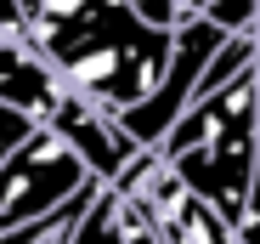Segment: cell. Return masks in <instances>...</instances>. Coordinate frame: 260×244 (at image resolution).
<instances>
[{
    "label": "cell",
    "instance_id": "cell-6",
    "mask_svg": "<svg viewBox=\"0 0 260 244\" xmlns=\"http://www.w3.org/2000/svg\"><path fill=\"white\" fill-rule=\"evenodd\" d=\"M62 97H68L62 74L40 57L34 40H0V102H6L12 114L46 125V119L62 108Z\"/></svg>",
    "mask_w": 260,
    "mask_h": 244
},
{
    "label": "cell",
    "instance_id": "cell-9",
    "mask_svg": "<svg viewBox=\"0 0 260 244\" xmlns=\"http://www.w3.org/2000/svg\"><path fill=\"white\" fill-rule=\"evenodd\" d=\"M28 131H34V119H23V114H12L6 102H0V165H6V153L17 142H28Z\"/></svg>",
    "mask_w": 260,
    "mask_h": 244
},
{
    "label": "cell",
    "instance_id": "cell-11",
    "mask_svg": "<svg viewBox=\"0 0 260 244\" xmlns=\"http://www.w3.org/2000/svg\"><path fill=\"white\" fill-rule=\"evenodd\" d=\"M209 6H215V0H181V12H187V17H204Z\"/></svg>",
    "mask_w": 260,
    "mask_h": 244
},
{
    "label": "cell",
    "instance_id": "cell-8",
    "mask_svg": "<svg viewBox=\"0 0 260 244\" xmlns=\"http://www.w3.org/2000/svg\"><path fill=\"white\" fill-rule=\"evenodd\" d=\"M113 193H119V187H113ZM119 227H124V238H130V244H176V238L158 227V216H153V210H142L136 199H124V193H119Z\"/></svg>",
    "mask_w": 260,
    "mask_h": 244
},
{
    "label": "cell",
    "instance_id": "cell-10",
    "mask_svg": "<svg viewBox=\"0 0 260 244\" xmlns=\"http://www.w3.org/2000/svg\"><path fill=\"white\" fill-rule=\"evenodd\" d=\"M238 238L243 244H260V171H254V187H249V205L238 216Z\"/></svg>",
    "mask_w": 260,
    "mask_h": 244
},
{
    "label": "cell",
    "instance_id": "cell-3",
    "mask_svg": "<svg viewBox=\"0 0 260 244\" xmlns=\"http://www.w3.org/2000/svg\"><path fill=\"white\" fill-rule=\"evenodd\" d=\"M96 187L102 182L85 171V159L62 137L34 125L28 142H17L6 153V165H0V238L40 222V216H51V210H62L79 193H96Z\"/></svg>",
    "mask_w": 260,
    "mask_h": 244
},
{
    "label": "cell",
    "instance_id": "cell-4",
    "mask_svg": "<svg viewBox=\"0 0 260 244\" xmlns=\"http://www.w3.org/2000/svg\"><path fill=\"white\" fill-rule=\"evenodd\" d=\"M226 40H232V34H226L221 23H209V17H192V23L176 29V57H170V74L158 79V91H153L147 102H136V108L119 114L124 137L136 142V148H158L170 131H176V119L198 102V86H204V74H209L215 57H221Z\"/></svg>",
    "mask_w": 260,
    "mask_h": 244
},
{
    "label": "cell",
    "instance_id": "cell-2",
    "mask_svg": "<svg viewBox=\"0 0 260 244\" xmlns=\"http://www.w3.org/2000/svg\"><path fill=\"white\" fill-rule=\"evenodd\" d=\"M147 153H158L204 205L238 222L260 171V63L243 68L215 97H198L176 119V131Z\"/></svg>",
    "mask_w": 260,
    "mask_h": 244
},
{
    "label": "cell",
    "instance_id": "cell-1",
    "mask_svg": "<svg viewBox=\"0 0 260 244\" xmlns=\"http://www.w3.org/2000/svg\"><path fill=\"white\" fill-rule=\"evenodd\" d=\"M23 17L62 86L113 114L147 102L176 57V29L142 23L130 0H23Z\"/></svg>",
    "mask_w": 260,
    "mask_h": 244
},
{
    "label": "cell",
    "instance_id": "cell-7",
    "mask_svg": "<svg viewBox=\"0 0 260 244\" xmlns=\"http://www.w3.org/2000/svg\"><path fill=\"white\" fill-rule=\"evenodd\" d=\"M62 244H130L124 227H119V193L102 187V193H96V205L79 216V227H74Z\"/></svg>",
    "mask_w": 260,
    "mask_h": 244
},
{
    "label": "cell",
    "instance_id": "cell-5",
    "mask_svg": "<svg viewBox=\"0 0 260 244\" xmlns=\"http://www.w3.org/2000/svg\"><path fill=\"white\" fill-rule=\"evenodd\" d=\"M46 131L62 137V142L85 159V171H91L102 187H113V182L130 171V159L147 153V148H136V142L124 137V125H119V114H113V108H96L91 97H79V91L62 97V108L46 119Z\"/></svg>",
    "mask_w": 260,
    "mask_h": 244
}]
</instances>
